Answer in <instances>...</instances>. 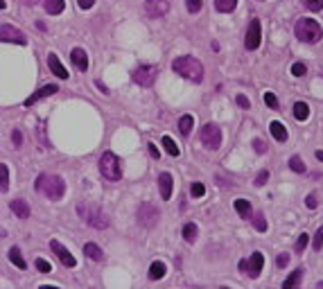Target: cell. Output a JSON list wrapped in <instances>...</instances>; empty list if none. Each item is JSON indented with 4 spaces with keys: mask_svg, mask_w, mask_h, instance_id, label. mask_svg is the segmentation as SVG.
Masks as SVG:
<instances>
[{
    "mask_svg": "<svg viewBox=\"0 0 323 289\" xmlns=\"http://www.w3.org/2000/svg\"><path fill=\"white\" fill-rule=\"evenodd\" d=\"M262 267H264V257L260 251H255V253L249 257V260H242L239 262V271H244L249 278H258L260 273H262Z\"/></svg>",
    "mask_w": 323,
    "mask_h": 289,
    "instance_id": "cell-6",
    "label": "cell"
},
{
    "mask_svg": "<svg viewBox=\"0 0 323 289\" xmlns=\"http://www.w3.org/2000/svg\"><path fill=\"white\" fill-rule=\"evenodd\" d=\"M138 222L140 226H147V228H152V226H156V222H158V208L152 206V203H140L138 208Z\"/></svg>",
    "mask_w": 323,
    "mask_h": 289,
    "instance_id": "cell-10",
    "label": "cell"
},
{
    "mask_svg": "<svg viewBox=\"0 0 323 289\" xmlns=\"http://www.w3.org/2000/svg\"><path fill=\"white\" fill-rule=\"evenodd\" d=\"M79 215H82V219L88 224V226H93V228H97V230H104V228H109V217L104 215V210H100L97 206H86V203H79Z\"/></svg>",
    "mask_w": 323,
    "mask_h": 289,
    "instance_id": "cell-4",
    "label": "cell"
},
{
    "mask_svg": "<svg viewBox=\"0 0 323 289\" xmlns=\"http://www.w3.org/2000/svg\"><path fill=\"white\" fill-rule=\"evenodd\" d=\"M289 167L296 172V174H303V172H305V165H303V161H301V156H291Z\"/></svg>",
    "mask_w": 323,
    "mask_h": 289,
    "instance_id": "cell-32",
    "label": "cell"
},
{
    "mask_svg": "<svg viewBox=\"0 0 323 289\" xmlns=\"http://www.w3.org/2000/svg\"><path fill=\"white\" fill-rule=\"evenodd\" d=\"M319 287H323V280H321V282H319Z\"/></svg>",
    "mask_w": 323,
    "mask_h": 289,
    "instance_id": "cell-54",
    "label": "cell"
},
{
    "mask_svg": "<svg viewBox=\"0 0 323 289\" xmlns=\"http://www.w3.org/2000/svg\"><path fill=\"white\" fill-rule=\"evenodd\" d=\"M45 12L48 14H61L66 7V0H45Z\"/></svg>",
    "mask_w": 323,
    "mask_h": 289,
    "instance_id": "cell-24",
    "label": "cell"
},
{
    "mask_svg": "<svg viewBox=\"0 0 323 289\" xmlns=\"http://www.w3.org/2000/svg\"><path fill=\"white\" fill-rule=\"evenodd\" d=\"M147 147H149V154H152V159H158V156H160V151H158V147H156L154 143H149Z\"/></svg>",
    "mask_w": 323,
    "mask_h": 289,
    "instance_id": "cell-48",
    "label": "cell"
},
{
    "mask_svg": "<svg viewBox=\"0 0 323 289\" xmlns=\"http://www.w3.org/2000/svg\"><path fill=\"white\" fill-rule=\"evenodd\" d=\"M100 172L106 181H120L122 178V165L113 151H104L100 159Z\"/></svg>",
    "mask_w": 323,
    "mask_h": 289,
    "instance_id": "cell-5",
    "label": "cell"
},
{
    "mask_svg": "<svg viewBox=\"0 0 323 289\" xmlns=\"http://www.w3.org/2000/svg\"><path fill=\"white\" fill-rule=\"evenodd\" d=\"M158 190H160L163 201H168V199L172 197V174L170 172H163V174L158 176Z\"/></svg>",
    "mask_w": 323,
    "mask_h": 289,
    "instance_id": "cell-18",
    "label": "cell"
},
{
    "mask_svg": "<svg viewBox=\"0 0 323 289\" xmlns=\"http://www.w3.org/2000/svg\"><path fill=\"white\" fill-rule=\"evenodd\" d=\"M55 93H59V88H57L55 84H48V86L39 88V91H36L34 95H30L28 99H25V107H32V104L41 102V99H43V97H50V95H55Z\"/></svg>",
    "mask_w": 323,
    "mask_h": 289,
    "instance_id": "cell-14",
    "label": "cell"
},
{
    "mask_svg": "<svg viewBox=\"0 0 323 289\" xmlns=\"http://www.w3.org/2000/svg\"><path fill=\"white\" fill-rule=\"evenodd\" d=\"M251 222L255 226V230H260V233H264V230H267V219H264L262 213H255L253 217H251Z\"/></svg>",
    "mask_w": 323,
    "mask_h": 289,
    "instance_id": "cell-31",
    "label": "cell"
},
{
    "mask_svg": "<svg viewBox=\"0 0 323 289\" xmlns=\"http://www.w3.org/2000/svg\"><path fill=\"white\" fill-rule=\"evenodd\" d=\"M172 70L176 72V75H181L183 80H190L195 84L204 82V66H201L199 59H195V57H176L174 61H172Z\"/></svg>",
    "mask_w": 323,
    "mask_h": 289,
    "instance_id": "cell-1",
    "label": "cell"
},
{
    "mask_svg": "<svg viewBox=\"0 0 323 289\" xmlns=\"http://www.w3.org/2000/svg\"><path fill=\"white\" fill-rule=\"evenodd\" d=\"M84 255L88 257V260H95V262H102V260H104L102 249H100L97 244H93V242H88V244H84Z\"/></svg>",
    "mask_w": 323,
    "mask_h": 289,
    "instance_id": "cell-19",
    "label": "cell"
},
{
    "mask_svg": "<svg viewBox=\"0 0 323 289\" xmlns=\"http://www.w3.org/2000/svg\"><path fill=\"white\" fill-rule=\"evenodd\" d=\"M267 178H269V172H267V170H262L258 176H255V181H253V183H255L258 188H262L264 183H267Z\"/></svg>",
    "mask_w": 323,
    "mask_h": 289,
    "instance_id": "cell-42",
    "label": "cell"
},
{
    "mask_svg": "<svg viewBox=\"0 0 323 289\" xmlns=\"http://www.w3.org/2000/svg\"><path fill=\"white\" fill-rule=\"evenodd\" d=\"M48 68H50L52 72H55L57 77H59V80H68V77H70L68 70L64 68V64L59 61V57H57L55 52H50V55H48Z\"/></svg>",
    "mask_w": 323,
    "mask_h": 289,
    "instance_id": "cell-15",
    "label": "cell"
},
{
    "mask_svg": "<svg viewBox=\"0 0 323 289\" xmlns=\"http://www.w3.org/2000/svg\"><path fill=\"white\" fill-rule=\"evenodd\" d=\"M192 124H195V120H192V115H181V120H179V131L183 136H187L192 131Z\"/></svg>",
    "mask_w": 323,
    "mask_h": 289,
    "instance_id": "cell-29",
    "label": "cell"
},
{
    "mask_svg": "<svg viewBox=\"0 0 323 289\" xmlns=\"http://www.w3.org/2000/svg\"><path fill=\"white\" fill-rule=\"evenodd\" d=\"M70 59H72V64L79 68L82 72L88 70V55H86V50H82V48H72V50H70Z\"/></svg>",
    "mask_w": 323,
    "mask_h": 289,
    "instance_id": "cell-17",
    "label": "cell"
},
{
    "mask_svg": "<svg viewBox=\"0 0 323 289\" xmlns=\"http://www.w3.org/2000/svg\"><path fill=\"white\" fill-rule=\"evenodd\" d=\"M201 5H204V0H187V12L197 14L201 9Z\"/></svg>",
    "mask_w": 323,
    "mask_h": 289,
    "instance_id": "cell-40",
    "label": "cell"
},
{
    "mask_svg": "<svg viewBox=\"0 0 323 289\" xmlns=\"http://www.w3.org/2000/svg\"><path fill=\"white\" fill-rule=\"evenodd\" d=\"M305 72H307V68H305L303 61H296V64L291 66V75H294V77H303Z\"/></svg>",
    "mask_w": 323,
    "mask_h": 289,
    "instance_id": "cell-37",
    "label": "cell"
},
{
    "mask_svg": "<svg viewBox=\"0 0 323 289\" xmlns=\"http://www.w3.org/2000/svg\"><path fill=\"white\" fill-rule=\"evenodd\" d=\"M307 115H310V107H307L305 102H296L294 104V118L299 120V122H305Z\"/></svg>",
    "mask_w": 323,
    "mask_h": 289,
    "instance_id": "cell-23",
    "label": "cell"
},
{
    "mask_svg": "<svg viewBox=\"0 0 323 289\" xmlns=\"http://www.w3.org/2000/svg\"><path fill=\"white\" fill-rule=\"evenodd\" d=\"M264 104L272 109H278V99H276L274 93H264Z\"/></svg>",
    "mask_w": 323,
    "mask_h": 289,
    "instance_id": "cell-41",
    "label": "cell"
},
{
    "mask_svg": "<svg viewBox=\"0 0 323 289\" xmlns=\"http://www.w3.org/2000/svg\"><path fill=\"white\" fill-rule=\"evenodd\" d=\"M50 249H52V253L61 260V265H64V267H68V269H75V267H77V260L72 257V253L66 249L64 244H61L59 240H52L50 242Z\"/></svg>",
    "mask_w": 323,
    "mask_h": 289,
    "instance_id": "cell-11",
    "label": "cell"
},
{
    "mask_svg": "<svg viewBox=\"0 0 323 289\" xmlns=\"http://www.w3.org/2000/svg\"><path fill=\"white\" fill-rule=\"evenodd\" d=\"M269 131H272V136L278 140V143H285V140H287V129H285L283 122H278V120L269 124Z\"/></svg>",
    "mask_w": 323,
    "mask_h": 289,
    "instance_id": "cell-20",
    "label": "cell"
},
{
    "mask_svg": "<svg viewBox=\"0 0 323 289\" xmlns=\"http://www.w3.org/2000/svg\"><path fill=\"white\" fill-rule=\"evenodd\" d=\"M305 206L307 208H316V194H310V197L305 199Z\"/></svg>",
    "mask_w": 323,
    "mask_h": 289,
    "instance_id": "cell-46",
    "label": "cell"
},
{
    "mask_svg": "<svg viewBox=\"0 0 323 289\" xmlns=\"http://www.w3.org/2000/svg\"><path fill=\"white\" fill-rule=\"evenodd\" d=\"M9 260H12V265H14V267H18L20 271H23L25 267H28V262H25V260H23V255H20L18 246H12V249H9Z\"/></svg>",
    "mask_w": 323,
    "mask_h": 289,
    "instance_id": "cell-22",
    "label": "cell"
},
{
    "mask_svg": "<svg viewBox=\"0 0 323 289\" xmlns=\"http://www.w3.org/2000/svg\"><path fill=\"white\" fill-rule=\"evenodd\" d=\"M260 39H262V25H260L258 18H253L249 23V30H247V39H244V45H247L249 52L258 50L260 48Z\"/></svg>",
    "mask_w": 323,
    "mask_h": 289,
    "instance_id": "cell-9",
    "label": "cell"
},
{
    "mask_svg": "<svg viewBox=\"0 0 323 289\" xmlns=\"http://www.w3.org/2000/svg\"><path fill=\"white\" fill-rule=\"evenodd\" d=\"M276 262H278L280 269H283V267H287V265H289V253H280V255H278V260H276Z\"/></svg>",
    "mask_w": 323,
    "mask_h": 289,
    "instance_id": "cell-45",
    "label": "cell"
},
{
    "mask_svg": "<svg viewBox=\"0 0 323 289\" xmlns=\"http://www.w3.org/2000/svg\"><path fill=\"white\" fill-rule=\"evenodd\" d=\"M165 271H168L165 262L156 260V262H152V267H149V278H152V280H160V278L165 276Z\"/></svg>",
    "mask_w": 323,
    "mask_h": 289,
    "instance_id": "cell-21",
    "label": "cell"
},
{
    "mask_svg": "<svg viewBox=\"0 0 323 289\" xmlns=\"http://www.w3.org/2000/svg\"><path fill=\"white\" fill-rule=\"evenodd\" d=\"M307 240H310V235H307V233L299 235V242H296V253H303L305 246H307Z\"/></svg>",
    "mask_w": 323,
    "mask_h": 289,
    "instance_id": "cell-38",
    "label": "cell"
},
{
    "mask_svg": "<svg viewBox=\"0 0 323 289\" xmlns=\"http://www.w3.org/2000/svg\"><path fill=\"white\" fill-rule=\"evenodd\" d=\"M25 3H28V5H34V3H39V0H25Z\"/></svg>",
    "mask_w": 323,
    "mask_h": 289,
    "instance_id": "cell-53",
    "label": "cell"
},
{
    "mask_svg": "<svg viewBox=\"0 0 323 289\" xmlns=\"http://www.w3.org/2000/svg\"><path fill=\"white\" fill-rule=\"evenodd\" d=\"M237 104H239L242 109H249V107H251V102H249V99L244 97V95H237Z\"/></svg>",
    "mask_w": 323,
    "mask_h": 289,
    "instance_id": "cell-47",
    "label": "cell"
},
{
    "mask_svg": "<svg viewBox=\"0 0 323 289\" xmlns=\"http://www.w3.org/2000/svg\"><path fill=\"white\" fill-rule=\"evenodd\" d=\"M312 249H314V251H321V249H323V226H321L319 230H316L314 240H312Z\"/></svg>",
    "mask_w": 323,
    "mask_h": 289,
    "instance_id": "cell-36",
    "label": "cell"
},
{
    "mask_svg": "<svg viewBox=\"0 0 323 289\" xmlns=\"http://www.w3.org/2000/svg\"><path fill=\"white\" fill-rule=\"evenodd\" d=\"M294 32H296V39L303 41V43H319L323 39V28L314 18H299Z\"/></svg>",
    "mask_w": 323,
    "mask_h": 289,
    "instance_id": "cell-3",
    "label": "cell"
},
{
    "mask_svg": "<svg viewBox=\"0 0 323 289\" xmlns=\"http://www.w3.org/2000/svg\"><path fill=\"white\" fill-rule=\"evenodd\" d=\"M77 3H79L82 9H91L93 5H95V0H77Z\"/></svg>",
    "mask_w": 323,
    "mask_h": 289,
    "instance_id": "cell-49",
    "label": "cell"
},
{
    "mask_svg": "<svg viewBox=\"0 0 323 289\" xmlns=\"http://www.w3.org/2000/svg\"><path fill=\"white\" fill-rule=\"evenodd\" d=\"M237 7V0H215V9L222 14H231Z\"/></svg>",
    "mask_w": 323,
    "mask_h": 289,
    "instance_id": "cell-26",
    "label": "cell"
},
{
    "mask_svg": "<svg viewBox=\"0 0 323 289\" xmlns=\"http://www.w3.org/2000/svg\"><path fill=\"white\" fill-rule=\"evenodd\" d=\"M97 88H100V91H102V93H109V88H106V86H104V84H102V82H97Z\"/></svg>",
    "mask_w": 323,
    "mask_h": 289,
    "instance_id": "cell-50",
    "label": "cell"
},
{
    "mask_svg": "<svg viewBox=\"0 0 323 289\" xmlns=\"http://www.w3.org/2000/svg\"><path fill=\"white\" fill-rule=\"evenodd\" d=\"M301 3H303L310 12H321L323 9V0H301Z\"/></svg>",
    "mask_w": 323,
    "mask_h": 289,
    "instance_id": "cell-35",
    "label": "cell"
},
{
    "mask_svg": "<svg viewBox=\"0 0 323 289\" xmlns=\"http://www.w3.org/2000/svg\"><path fill=\"white\" fill-rule=\"evenodd\" d=\"M131 77L138 86H152L154 80H156V68L154 66H138Z\"/></svg>",
    "mask_w": 323,
    "mask_h": 289,
    "instance_id": "cell-13",
    "label": "cell"
},
{
    "mask_svg": "<svg viewBox=\"0 0 323 289\" xmlns=\"http://www.w3.org/2000/svg\"><path fill=\"white\" fill-rule=\"evenodd\" d=\"M36 269L43 271V273H50L52 267H50V262H48V260H43V257H36Z\"/></svg>",
    "mask_w": 323,
    "mask_h": 289,
    "instance_id": "cell-39",
    "label": "cell"
},
{
    "mask_svg": "<svg viewBox=\"0 0 323 289\" xmlns=\"http://www.w3.org/2000/svg\"><path fill=\"white\" fill-rule=\"evenodd\" d=\"M201 143H204L208 149H217L222 145V129L217 127L215 122H208L204 129H201Z\"/></svg>",
    "mask_w": 323,
    "mask_h": 289,
    "instance_id": "cell-7",
    "label": "cell"
},
{
    "mask_svg": "<svg viewBox=\"0 0 323 289\" xmlns=\"http://www.w3.org/2000/svg\"><path fill=\"white\" fill-rule=\"evenodd\" d=\"M301 278H303V269H296V271H294V273H291V276L287 278V280L283 282V287H285V289L299 287V285H301Z\"/></svg>",
    "mask_w": 323,
    "mask_h": 289,
    "instance_id": "cell-28",
    "label": "cell"
},
{
    "mask_svg": "<svg viewBox=\"0 0 323 289\" xmlns=\"http://www.w3.org/2000/svg\"><path fill=\"white\" fill-rule=\"evenodd\" d=\"M235 210H237V215L242 219H249L251 217V203L247 201V199H237L235 201Z\"/></svg>",
    "mask_w": 323,
    "mask_h": 289,
    "instance_id": "cell-25",
    "label": "cell"
},
{
    "mask_svg": "<svg viewBox=\"0 0 323 289\" xmlns=\"http://www.w3.org/2000/svg\"><path fill=\"white\" fill-rule=\"evenodd\" d=\"M34 190L45 194V197L52 199V201H59L66 192V183H64V178L57 176V174H41L34 183Z\"/></svg>",
    "mask_w": 323,
    "mask_h": 289,
    "instance_id": "cell-2",
    "label": "cell"
},
{
    "mask_svg": "<svg viewBox=\"0 0 323 289\" xmlns=\"http://www.w3.org/2000/svg\"><path fill=\"white\" fill-rule=\"evenodd\" d=\"M9 190V167L5 163H0V192Z\"/></svg>",
    "mask_w": 323,
    "mask_h": 289,
    "instance_id": "cell-27",
    "label": "cell"
},
{
    "mask_svg": "<svg viewBox=\"0 0 323 289\" xmlns=\"http://www.w3.org/2000/svg\"><path fill=\"white\" fill-rule=\"evenodd\" d=\"M0 41L3 43H16V45H28V36L20 32L14 25H0Z\"/></svg>",
    "mask_w": 323,
    "mask_h": 289,
    "instance_id": "cell-8",
    "label": "cell"
},
{
    "mask_svg": "<svg viewBox=\"0 0 323 289\" xmlns=\"http://www.w3.org/2000/svg\"><path fill=\"white\" fill-rule=\"evenodd\" d=\"M190 194H192V197H195V199H201V197H204V194H206V186H204V183H199V181H197V183H192V188H190Z\"/></svg>",
    "mask_w": 323,
    "mask_h": 289,
    "instance_id": "cell-34",
    "label": "cell"
},
{
    "mask_svg": "<svg viewBox=\"0 0 323 289\" xmlns=\"http://www.w3.org/2000/svg\"><path fill=\"white\" fill-rule=\"evenodd\" d=\"M12 143H14V147H20V145H23V134H20L18 129L12 131Z\"/></svg>",
    "mask_w": 323,
    "mask_h": 289,
    "instance_id": "cell-43",
    "label": "cell"
},
{
    "mask_svg": "<svg viewBox=\"0 0 323 289\" xmlns=\"http://www.w3.org/2000/svg\"><path fill=\"white\" fill-rule=\"evenodd\" d=\"M9 208H12V213L16 215L18 219H28L30 215H32V210H30L28 201H23V199H14V201H9Z\"/></svg>",
    "mask_w": 323,
    "mask_h": 289,
    "instance_id": "cell-16",
    "label": "cell"
},
{
    "mask_svg": "<svg viewBox=\"0 0 323 289\" xmlns=\"http://www.w3.org/2000/svg\"><path fill=\"white\" fill-rule=\"evenodd\" d=\"M7 7V3H5V0H0V9H5Z\"/></svg>",
    "mask_w": 323,
    "mask_h": 289,
    "instance_id": "cell-52",
    "label": "cell"
},
{
    "mask_svg": "<svg viewBox=\"0 0 323 289\" xmlns=\"http://www.w3.org/2000/svg\"><path fill=\"white\" fill-rule=\"evenodd\" d=\"M168 9V0H145V16L147 18H163Z\"/></svg>",
    "mask_w": 323,
    "mask_h": 289,
    "instance_id": "cell-12",
    "label": "cell"
},
{
    "mask_svg": "<svg viewBox=\"0 0 323 289\" xmlns=\"http://www.w3.org/2000/svg\"><path fill=\"white\" fill-rule=\"evenodd\" d=\"M163 149L168 151L170 156H174V159H176V156L181 154V151H179V147H176V143H174V140L170 138V136H163Z\"/></svg>",
    "mask_w": 323,
    "mask_h": 289,
    "instance_id": "cell-30",
    "label": "cell"
},
{
    "mask_svg": "<svg viewBox=\"0 0 323 289\" xmlns=\"http://www.w3.org/2000/svg\"><path fill=\"white\" fill-rule=\"evenodd\" d=\"M253 147H255V151H258V154H264V151H267V145H264L262 138H255L253 140Z\"/></svg>",
    "mask_w": 323,
    "mask_h": 289,
    "instance_id": "cell-44",
    "label": "cell"
},
{
    "mask_svg": "<svg viewBox=\"0 0 323 289\" xmlns=\"http://www.w3.org/2000/svg\"><path fill=\"white\" fill-rule=\"evenodd\" d=\"M316 161H321V163H323V151H316Z\"/></svg>",
    "mask_w": 323,
    "mask_h": 289,
    "instance_id": "cell-51",
    "label": "cell"
},
{
    "mask_svg": "<svg viewBox=\"0 0 323 289\" xmlns=\"http://www.w3.org/2000/svg\"><path fill=\"white\" fill-rule=\"evenodd\" d=\"M183 238H185V242H195L197 240V226L195 224H185V228H183Z\"/></svg>",
    "mask_w": 323,
    "mask_h": 289,
    "instance_id": "cell-33",
    "label": "cell"
}]
</instances>
